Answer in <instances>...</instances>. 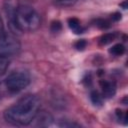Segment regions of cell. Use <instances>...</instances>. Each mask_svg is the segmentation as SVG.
<instances>
[{"instance_id":"15","label":"cell","mask_w":128,"mask_h":128,"mask_svg":"<svg viewBox=\"0 0 128 128\" xmlns=\"http://www.w3.org/2000/svg\"><path fill=\"white\" fill-rule=\"evenodd\" d=\"M86 45H87V42H86L84 39H81V40H78V41L74 44V47H75L77 50L82 51V50H84V49H85Z\"/></svg>"},{"instance_id":"10","label":"cell","mask_w":128,"mask_h":128,"mask_svg":"<svg viewBox=\"0 0 128 128\" xmlns=\"http://www.w3.org/2000/svg\"><path fill=\"white\" fill-rule=\"evenodd\" d=\"M90 100L91 102L94 104V105H97V106H100L102 104V101H103V96L96 90H93L91 91L90 93Z\"/></svg>"},{"instance_id":"20","label":"cell","mask_w":128,"mask_h":128,"mask_svg":"<svg viewBox=\"0 0 128 128\" xmlns=\"http://www.w3.org/2000/svg\"><path fill=\"white\" fill-rule=\"evenodd\" d=\"M2 31H4V29H3V24H2V20H1V18H0V32H2Z\"/></svg>"},{"instance_id":"5","label":"cell","mask_w":128,"mask_h":128,"mask_svg":"<svg viewBox=\"0 0 128 128\" xmlns=\"http://www.w3.org/2000/svg\"><path fill=\"white\" fill-rule=\"evenodd\" d=\"M33 121H35L34 126H36V127H48V126H50L52 124L53 117L47 111H44V110L41 111V110H39L38 113L36 114V116L34 117Z\"/></svg>"},{"instance_id":"14","label":"cell","mask_w":128,"mask_h":128,"mask_svg":"<svg viewBox=\"0 0 128 128\" xmlns=\"http://www.w3.org/2000/svg\"><path fill=\"white\" fill-rule=\"evenodd\" d=\"M56 5L58 6H62V7H68V6H72L74 5L76 2H78L79 0H54Z\"/></svg>"},{"instance_id":"16","label":"cell","mask_w":128,"mask_h":128,"mask_svg":"<svg viewBox=\"0 0 128 128\" xmlns=\"http://www.w3.org/2000/svg\"><path fill=\"white\" fill-rule=\"evenodd\" d=\"M62 28V25H61V22L59 21H53L51 23V31L52 32H58L60 31Z\"/></svg>"},{"instance_id":"11","label":"cell","mask_w":128,"mask_h":128,"mask_svg":"<svg viewBox=\"0 0 128 128\" xmlns=\"http://www.w3.org/2000/svg\"><path fill=\"white\" fill-rule=\"evenodd\" d=\"M9 63L10 62H9V60H8L7 57L0 56V76L3 75L6 72V70L9 67Z\"/></svg>"},{"instance_id":"1","label":"cell","mask_w":128,"mask_h":128,"mask_svg":"<svg viewBox=\"0 0 128 128\" xmlns=\"http://www.w3.org/2000/svg\"><path fill=\"white\" fill-rule=\"evenodd\" d=\"M41 107L38 96L29 94L20 98L4 111V119L15 126H26L32 123Z\"/></svg>"},{"instance_id":"13","label":"cell","mask_w":128,"mask_h":128,"mask_svg":"<svg viewBox=\"0 0 128 128\" xmlns=\"http://www.w3.org/2000/svg\"><path fill=\"white\" fill-rule=\"evenodd\" d=\"M116 116H117V119L119 121H123L124 125H127V119H128V115H127V112H123L122 110L120 109H117L116 110Z\"/></svg>"},{"instance_id":"18","label":"cell","mask_w":128,"mask_h":128,"mask_svg":"<svg viewBox=\"0 0 128 128\" xmlns=\"http://www.w3.org/2000/svg\"><path fill=\"white\" fill-rule=\"evenodd\" d=\"M121 13H119V12H115V13H113L112 15H111V19L113 20V21H119L120 19H121Z\"/></svg>"},{"instance_id":"7","label":"cell","mask_w":128,"mask_h":128,"mask_svg":"<svg viewBox=\"0 0 128 128\" xmlns=\"http://www.w3.org/2000/svg\"><path fill=\"white\" fill-rule=\"evenodd\" d=\"M68 26L75 34H81L84 32V28L81 26L80 21L75 17H71L68 19Z\"/></svg>"},{"instance_id":"2","label":"cell","mask_w":128,"mask_h":128,"mask_svg":"<svg viewBox=\"0 0 128 128\" xmlns=\"http://www.w3.org/2000/svg\"><path fill=\"white\" fill-rule=\"evenodd\" d=\"M5 11L11 24L19 31L32 32L38 29L41 24L39 13L29 5H16L13 1L7 0Z\"/></svg>"},{"instance_id":"8","label":"cell","mask_w":128,"mask_h":128,"mask_svg":"<svg viewBox=\"0 0 128 128\" xmlns=\"http://www.w3.org/2000/svg\"><path fill=\"white\" fill-rule=\"evenodd\" d=\"M116 38H117V33L116 32L105 33L99 38V44L100 45H108V44L112 43Z\"/></svg>"},{"instance_id":"9","label":"cell","mask_w":128,"mask_h":128,"mask_svg":"<svg viewBox=\"0 0 128 128\" xmlns=\"http://www.w3.org/2000/svg\"><path fill=\"white\" fill-rule=\"evenodd\" d=\"M109 53L114 55V56H121L125 53V47L123 44L121 43H117L115 45H113L110 49H109Z\"/></svg>"},{"instance_id":"6","label":"cell","mask_w":128,"mask_h":128,"mask_svg":"<svg viewBox=\"0 0 128 128\" xmlns=\"http://www.w3.org/2000/svg\"><path fill=\"white\" fill-rule=\"evenodd\" d=\"M101 89H102V95L105 98H112L116 94L117 86L114 81L109 80H103L100 82Z\"/></svg>"},{"instance_id":"19","label":"cell","mask_w":128,"mask_h":128,"mask_svg":"<svg viewBox=\"0 0 128 128\" xmlns=\"http://www.w3.org/2000/svg\"><path fill=\"white\" fill-rule=\"evenodd\" d=\"M120 6H121L123 9H127V0H125L123 3H120Z\"/></svg>"},{"instance_id":"12","label":"cell","mask_w":128,"mask_h":128,"mask_svg":"<svg viewBox=\"0 0 128 128\" xmlns=\"http://www.w3.org/2000/svg\"><path fill=\"white\" fill-rule=\"evenodd\" d=\"M95 25L100 29H107L110 27V22L106 19H97L95 20Z\"/></svg>"},{"instance_id":"4","label":"cell","mask_w":128,"mask_h":128,"mask_svg":"<svg viewBox=\"0 0 128 128\" xmlns=\"http://www.w3.org/2000/svg\"><path fill=\"white\" fill-rule=\"evenodd\" d=\"M19 50L20 43L14 36L9 35L4 31L0 32V56L8 58L17 54Z\"/></svg>"},{"instance_id":"17","label":"cell","mask_w":128,"mask_h":128,"mask_svg":"<svg viewBox=\"0 0 128 128\" xmlns=\"http://www.w3.org/2000/svg\"><path fill=\"white\" fill-rule=\"evenodd\" d=\"M59 126H60V127H79L78 124L73 123V122H72V123H71V122H63V123H60Z\"/></svg>"},{"instance_id":"3","label":"cell","mask_w":128,"mask_h":128,"mask_svg":"<svg viewBox=\"0 0 128 128\" xmlns=\"http://www.w3.org/2000/svg\"><path fill=\"white\" fill-rule=\"evenodd\" d=\"M4 83L8 91L18 93L30 84V76L25 71H14L6 77Z\"/></svg>"}]
</instances>
